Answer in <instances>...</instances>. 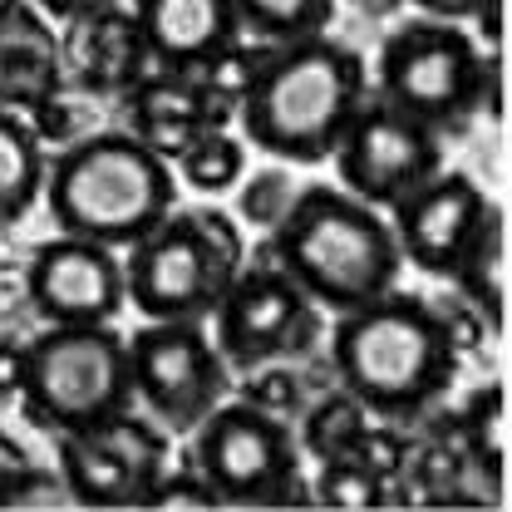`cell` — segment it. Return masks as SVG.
<instances>
[{
	"mask_svg": "<svg viewBox=\"0 0 512 512\" xmlns=\"http://www.w3.org/2000/svg\"><path fill=\"white\" fill-rule=\"evenodd\" d=\"M212 345L232 375L271 360H306L320 340V306L266 256H247L212 311Z\"/></svg>",
	"mask_w": 512,
	"mask_h": 512,
	"instance_id": "10",
	"label": "cell"
},
{
	"mask_svg": "<svg viewBox=\"0 0 512 512\" xmlns=\"http://www.w3.org/2000/svg\"><path fill=\"white\" fill-rule=\"evenodd\" d=\"M20 409L50 439L133 409L128 340L114 325H45L25 345Z\"/></svg>",
	"mask_w": 512,
	"mask_h": 512,
	"instance_id": "7",
	"label": "cell"
},
{
	"mask_svg": "<svg viewBox=\"0 0 512 512\" xmlns=\"http://www.w3.org/2000/svg\"><path fill=\"white\" fill-rule=\"evenodd\" d=\"M10 5H15V0H0V10H10Z\"/></svg>",
	"mask_w": 512,
	"mask_h": 512,
	"instance_id": "35",
	"label": "cell"
},
{
	"mask_svg": "<svg viewBox=\"0 0 512 512\" xmlns=\"http://www.w3.org/2000/svg\"><path fill=\"white\" fill-rule=\"evenodd\" d=\"M148 508H183V512H212L217 508V493L202 483V473L197 468H173L168 463V473L158 478V488H153V498H148Z\"/></svg>",
	"mask_w": 512,
	"mask_h": 512,
	"instance_id": "28",
	"label": "cell"
},
{
	"mask_svg": "<svg viewBox=\"0 0 512 512\" xmlns=\"http://www.w3.org/2000/svg\"><path fill=\"white\" fill-rule=\"evenodd\" d=\"M188 439V468L217 493V508H311L291 419L227 394Z\"/></svg>",
	"mask_w": 512,
	"mask_h": 512,
	"instance_id": "8",
	"label": "cell"
},
{
	"mask_svg": "<svg viewBox=\"0 0 512 512\" xmlns=\"http://www.w3.org/2000/svg\"><path fill=\"white\" fill-rule=\"evenodd\" d=\"M330 158H335L340 188L375 212H389L444 168V143L429 124L399 114L380 94H370L355 109Z\"/></svg>",
	"mask_w": 512,
	"mask_h": 512,
	"instance_id": "12",
	"label": "cell"
},
{
	"mask_svg": "<svg viewBox=\"0 0 512 512\" xmlns=\"http://www.w3.org/2000/svg\"><path fill=\"white\" fill-rule=\"evenodd\" d=\"M0 508L5 512H25V508H40V512H60L74 508L69 488H64L60 468H40L35 458L25 468H15L5 483H0Z\"/></svg>",
	"mask_w": 512,
	"mask_h": 512,
	"instance_id": "27",
	"label": "cell"
},
{
	"mask_svg": "<svg viewBox=\"0 0 512 512\" xmlns=\"http://www.w3.org/2000/svg\"><path fill=\"white\" fill-rule=\"evenodd\" d=\"M247 261V237L232 212H168L124 252L128 306L143 320H207Z\"/></svg>",
	"mask_w": 512,
	"mask_h": 512,
	"instance_id": "6",
	"label": "cell"
},
{
	"mask_svg": "<svg viewBox=\"0 0 512 512\" xmlns=\"http://www.w3.org/2000/svg\"><path fill=\"white\" fill-rule=\"evenodd\" d=\"M296 178L291 173H281V168H261L252 178H242V188H237V212H242V222H252L261 232H271L286 212H291V202H296Z\"/></svg>",
	"mask_w": 512,
	"mask_h": 512,
	"instance_id": "26",
	"label": "cell"
},
{
	"mask_svg": "<svg viewBox=\"0 0 512 512\" xmlns=\"http://www.w3.org/2000/svg\"><path fill=\"white\" fill-rule=\"evenodd\" d=\"M365 99V60L330 35H306L266 50L237 114L261 153L281 163H325Z\"/></svg>",
	"mask_w": 512,
	"mask_h": 512,
	"instance_id": "3",
	"label": "cell"
},
{
	"mask_svg": "<svg viewBox=\"0 0 512 512\" xmlns=\"http://www.w3.org/2000/svg\"><path fill=\"white\" fill-rule=\"evenodd\" d=\"M237 399H247L266 414H281V419H296L306 409V375L291 370V360H271V365H256L247 370V380L237 389Z\"/></svg>",
	"mask_w": 512,
	"mask_h": 512,
	"instance_id": "25",
	"label": "cell"
},
{
	"mask_svg": "<svg viewBox=\"0 0 512 512\" xmlns=\"http://www.w3.org/2000/svg\"><path fill=\"white\" fill-rule=\"evenodd\" d=\"M173 168H178V178L192 192H207V197L212 192H232L242 183L247 148L232 138V128H207V133H197L188 148H183V158Z\"/></svg>",
	"mask_w": 512,
	"mask_h": 512,
	"instance_id": "23",
	"label": "cell"
},
{
	"mask_svg": "<svg viewBox=\"0 0 512 512\" xmlns=\"http://www.w3.org/2000/svg\"><path fill=\"white\" fill-rule=\"evenodd\" d=\"M429 20H468L478 0H414Z\"/></svg>",
	"mask_w": 512,
	"mask_h": 512,
	"instance_id": "33",
	"label": "cell"
},
{
	"mask_svg": "<svg viewBox=\"0 0 512 512\" xmlns=\"http://www.w3.org/2000/svg\"><path fill=\"white\" fill-rule=\"evenodd\" d=\"M45 173H50V158L30 119L15 109H0V227H15L35 212L45 192Z\"/></svg>",
	"mask_w": 512,
	"mask_h": 512,
	"instance_id": "19",
	"label": "cell"
},
{
	"mask_svg": "<svg viewBox=\"0 0 512 512\" xmlns=\"http://www.w3.org/2000/svg\"><path fill=\"white\" fill-rule=\"evenodd\" d=\"M468 20H478V35L488 40V50H498V40H503V0H478Z\"/></svg>",
	"mask_w": 512,
	"mask_h": 512,
	"instance_id": "31",
	"label": "cell"
},
{
	"mask_svg": "<svg viewBox=\"0 0 512 512\" xmlns=\"http://www.w3.org/2000/svg\"><path fill=\"white\" fill-rule=\"evenodd\" d=\"M40 197L64 237L128 252L178 207V178L128 128H94L50 158Z\"/></svg>",
	"mask_w": 512,
	"mask_h": 512,
	"instance_id": "4",
	"label": "cell"
},
{
	"mask_svg": "<svg viewBox=\"0 0 512 512\" xmlns=\"http://www.w3.org/2000/svg\"><path fill=\"white\" fill-rule=\"evenodd\" d=\"M325 365L370 419L404 424L439 404L458 375V350L429 301L384 291L380 301L335 316L325 335Z\"/></svg>",
	"mask_w": 512,
	"mask_h": 512,
	"instance_id": "1",
	"label": "cell"
},
{
	"mask_svg": "<svg viewBox=\"0 0 512 512\" xmlns=\"http://www.w3.org/2000/svg\"><path fill=\"white\" fill-rule=\"evenodd\" d=\"M168 463H173L168 434L148 414H133V409L55 434V468H60L74 508H148Z\"/></svg>",
	"mask_w": 512,
	"mask_h": 512,
	"instance_id": "11",
	"label": "cell"
},
{
	"mask_svg": "<svg viewBox=\"0 0 512 512\" xmlns=\"http://www.w3.org/2000/svg\"><path fill=\"white\" fill-rule=\"evenodd\" d=\"M508 276V256H503V212L493 207V217L483 222V232H478V242L468 247V256L458 261V271L448 276V281H458V296L463 301H473L483 320L493 325V335L503 330V281Z\"/></svg>",
	"mask_w": 512,
	"mask_h": 512,
	"instance_id": "21",
	"label": "cell"
},
{
	"mask_svg": "<svg viewBox=\"0 0 512 512\" xmlns=\"http://www.w3.org/2000/svg\"><path fill=\"white\" fill-rule=\"evenodd\" d=\"M55 94H64L60 35L30 0H15L0 10V109L30 114Z\"/></svg>",
	"mask_w": 512,
	"mask_h": 512,
	"instance_id": "17",
	"label": "cell"
},
{
	"mask_svg": "<svg viewBox=\"0 0 512 512\" xmlns=\"http://www.w3.org/2000/svg\"><path fill=\"white\" fill-rule=\"evenodd\" d=\"M25 301L45 325H114L128 306L124 256L60 232L25 261Z\"/></svg>",
	"mask_w": 512,
	"mask_h": 512,
	"instance_id": "13",
	"label": "cell"
},
{
	"mask_svg": "<svg viewBox=\"0 0 512 512\" xmlns=\"http://www.w3.org/2000/svg\"><path fill=\"white\" fill-rule=\"evenodd\" d=\"M25 463H30L25 444H20V439H10V434L0 429V483H5V478H10L15 468H25Z\"/></svg>",
	"mask_w": 512,
	"mask_h": 512,
	"instance_id": "34",
	"label": "cell"
},
{
	"mask_svg": "<svg viewBox=\"0 0 512 512\" xmlns=\"http://www.w3.org/2000/svg\"><path fill=\"white\" fill-rule=\"evenodd\" d=\"M45 20H74V15H84V10H99V5H109V0H30Z\"/></svg>",
	"mask_w": 512,
	"mask_h": 512,
	"instance_id": "32",
	"label": "cell"
},
{
	"mask_svg": "<svg viewBox=\"0 0 512 512\" xmlns=\"http://www.w3.org/2000/svg\"><path fill=\"white\" fill-rule=\"evenodd\" d=\"M316 483H311V508H389V483L375 478L365 463L355 458H330L316 463Z\"/></svg>",
	"mask_w": 512,
	"mask_h": 512,
	"instance_id": "24",
	"label": "cell"
},
{
	"mask_svg": "<svg viewBox=\"0 0 512 512\" xmlns=\"http://www.w3.org/2000/svg\"><path fill=\"white\" fill-rule=\"evenodd\" d=\"M375 94L439 138L458 133L478 109L498 114V50L483 55L458 20H404L375 55Z\"/></svg>",
	"mask_w": 512,
	"mask_h": 512,
	"instance_id": "5",
	"label": "cell"
},
{
	"mask_svg": "<svg viewBox=\"0 0 512 512\" xmlns=\"http://www.w3.org/2000/svg\"><path fill=\"white\" fill-rule=\"evenodd\" d=\"M60 64L64 89H74L79 99H124L128 89L153 69L143 30L133 20V5L109 0L99 10H84V15L64 20Z\"/></svg>",
	"mask_w": 512,
	"mask_h": 512,
	"instance_id": "15",
	"label": "cell"
},
{
	"mask_svg": "<svg viewBox=\"0 0 512 512\" xmlns=\"http://www.w3.org/2000/svg\"><path fill=\"white\" fill-rule=\"evenodd\" d=\"M498 202H488V192L478 188L468 173H434L424 188H414L399 207H389V227L399 256L409 266H419L424 276H453L468 247L478 242L483 222L493 217Z\"/></svg>",
	"mask_w": 512,
	"mask_h": 512,
	"instance_id": "14",
	"label": "cell"
},
{
	"mask_svg": "<svg viewBox=\"0 0 512 512\" xmlns=\"http://www.w3.org/2000/svg\"><path fill=\"white\" fill-rule=\"evenodd\" d=\"M153 69H197L242 35L232 0H133Z\"/></svg>",
	"mask_w": 512,
	"mask_h": 512,
	"instance_id": "18",
	"label": "cell"
},
{
	"mask_svg": "<svg viewBox=\"0 0 512 512\" xmlns=\"http://www.w3.org/2000/svg\"><path fill=\"white\" fill-rule=\"evenodd\" d=\"M256 256L281 266L330 316L380 301L404 271L389 217L330 183L296 192L291 212L266 232Z\"/></svg>",
	"mask_w": 512,
	"mask_h": 512,
	"instance_id": "2",
	"label": "cell"
},
{
	"mask_svg": "<svg viewBox=\"0 0 512 512\" xmlns=\"http://www.w3.org/2000/svg\"><path fill=\"white\" fill-rule=\"evenodd\" d=\"M128 380L133 404H143L168 439H188L232 394V370L207 320H143V330L128 335Z\"/></svg>",
	"mask_w": 512,
	"mask_h": 512,
	"instance_id": "9",
	"label": "cell"
},
{
	"mask_svg": "<svg viewBox=\"0 0 512 512\" xmlns=\"http://www.w3.org/2000/svg\"><path fill=\"white\" fill-rule=\"evenodd\" d=\"M242 35L261 45H291L306 35H325L335 0H232Z\"/></svg>",
	"mask_w": 512,
	"mask_h": 512,
	"instance_id": "22",
	"label": "cell"
},
{
	"mask_svg": "<svg viewBox=\"0 0 512 512\" xmlns=\"http://www.w3.org/2000/svg\"><path fill=\"white\" fill-rule=\"evenodd\" d=\"M30 128H35V138L40 143H74V138H84V133H94L89 128V104H79V99H64L55 94L50 104H40V109H30Z\"/></svg>",
	"mask_w": 512,
	"mask_h": 512,
	"instance_id": "29",
	"label": "cell"
},
{
	"mask_svg": "<svg viewBox=\"0 0 512 512\" xmlns=\"http://www.w3.org/2000/svg\"><path fill=\"white\" fill-rule=\"evenodd\" d=\"M365 429H370V409L355 394H345L340 384H330L316 404L306 399L296 444H301V453H311L316 463H330V458H345Z\"/></svg>",
	"mask_w": 512,
	"mask_h": 512,
	"instance_id": "20",
	"label": "cell"
},
{
	"mask_svg": "<svg viewBox=\"0 0 512 512\" xmlns=\"http://www.w3.org/2000/svg\"><path fill=\"white\" fill-rule=\"evenodd\" d=\"M128 5H133V0H128Z\"/></svg>",
	"mask_w": 512,
	"mask_h": 512,
	"instance_id": "36",
	"label": "cell"
},
{
	"mask_svg": "<svg viewBox=\"0 0 512 512\" xmlns=\"http://www.w3.org/2000/svg\"><path fill=\"white\" fill-rule=\"evenodd\" d=\"M119 104H124V128L163 163H178L197 133L222 128L188 69H148Z\"/></svg>",
	"mask_w": 512,
	"mask_h": 512,
	"instance_id": "16",
	"label": "cell"
},
{
	"mask_svg": "<svg viewBox=\"0 0 512 512\" xmlns=\"http://www.w3.org/2000/svg\"><path fill=\"white\" fill-rule=\"evenodd\" d=\"M20 380H25V345L20 340H0V404L20 399Z\"/></svg>",
	"mask_w": 512,
	"mask_h": 512,
	"instance_id": "30",
	"label": "cell"
}]
</instances>
